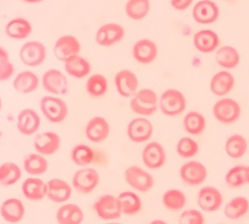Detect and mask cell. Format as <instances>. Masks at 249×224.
<instances>
[{
	"mask_svg": "<svg viewBox=\"0 0 249 224\" xmlns=\"http://www.w3.org/2000/svg\"><path fill=\"white\" fill-rule=\"evenodd\" d=\"M159 99L156 91L151 88H142L131 98L130 108L139 117L148 118L159 110Z\"/></svg>",
	"mask_w": 249,
	"mask_h": 224,
	"instance_id": "obj_1",
	"label": "cell"
},
{
	"mask_svg": "<svg viewBox=\"0 0 249 224\" xmlns=\"http://www.w3.org/2000/svg\"><path fill=\"white\" fill-rule=\"evenodd\" d=\"M186 106L188 101L184 94L175 88L163 91L159 99V110L170 118L180 116L184 113Z\"/></svg>",
	"mask_w": 249,
	"mask_h": 224,
	"instance_id": "obj_2",
	"label": "cell"
},
{
	"mask_svg": "<svg viewBox=\"0 0 249 224\" xmlns=\"http://www.w3.org/2000/svg\"><path fill=\"white\" fill-rule=\"evenodd\" d=\"M39 107L45 119L52 124H60L64 121L69 114L66 102L58 96L47 95L41 98Z\"/></svg>",
	"mask_w": 249,
	"mask_h": 224,
	"instance_id": "obj_3",
	"label": "cell"
},
{
	"mask_svg": "<svg viewBox=\"0 0 249 224\" xmlns=\"http://www.w3.org/2000/svg\"><path fill=\"white\" fill-rule=\"evenodd\" d=\"M124 181L136 192L146 193L155 187V178L151 172L139 166H130L124 172Z\"/></svg>",
	"mask_w": 249,
	"mask_h": 224,
	"instance_id": "obj_4",
	"label": "cell"
},
{
	"mask_svg": "<svg viewBox=\"0 0 249 224\" xmlns=\"http://www.w3.org/2000/svg\"><path fill=\"white\" fill-rule=\"evenodd\" d=\"M241 106L238 102L231 98H221L213 107L214 119L223 125H231L236 123L241 116Z\"/></svg>",
	"mask_w": 249,
	"mask_h": 224,
	"instance_id": "obj_5",
	"label": "cell"
},
{
	"mask_svg": "<svg viewBox=\"0 0 249 224\" xmlns=\"http://www.w3.org/2000/svg\"><path fill=\"white\" fill-rule=\"evenodd\" d=\"M47 57L46 46L40 41L31 40L24 43L19 50V58L22 64L34 68L42 65Z\"/></svg>",
	"mask_w": 249,
	"mask_h": 224,
	"instance_id": "obj_6",
	"label": "cell"
},
{
	"mask_svg": "<svg viewBox=\"0 0 249 224\" xmlns=\"http://www.w3.org/2000/svg\"><path fill=\"white\" fill-rule=\"evenodd\" d=\"M100 183V174L93 168L85 167L79 169L72 177V187L80 194L93 192Z\"/></svg>",
	"mask_w": 249,
	"mask_h": 224,
	"instance_id": "obj_7",
	"label": "cell"
},
{
	"mask_svg": "<svg viewBox=\"0 0 249 224\" xmlns=\"http://www.w3.org/2000/svg\"><path fill=\"white\" fill-rule=\"evenodd\" d=\"M209 172L202 162L198 160H189L179 169V177L184 185L189 187H198L206 180Z\"/></svg>",
	"mask_w": 249,
	"mask_h": 224,
	"instance_id": "obj_8",
	"label": "cell"
},
{
	"mask_svg": "<svg viewBox=\"0 0 249 224\" xmlns=\"http://www.w3.org/2000/svg\"><path fill=\"white\" fill-rule=\"evenodd\" d=\"M43 89L50 95L63 96L68 93L69 83L67 76L58 69L47 70L41 79Z\"/></svg>",
	"mask_w": 249,
	"mask_h": 224,
	"instance_id": "obj_9",
	"label": "cell"
},
{
	"mask_svg": "<svg viewBox=\"0 0 249 224\" xmlns=\"http://www.w3.org/2000/svg\"><path fill=\"white\" fill-rule=\"evenodd\" d=\"M93 208L96 215L105 221L117 220L122 215L118 197L110 193L101 195L95 201Z\"/></svg>",
	"mask_w": 249,
	"mask_h": 224,
	"instance_id": "obj_10",
	"label": "cell"
},
{
	"mask_svg": "<svg viewBox=\"0 0 249 224\" xmlns=\"http://www.w3.org/2000/svg\"><path fill=\"white\" fill-rule=\"evenodd\" d=\"M154 130V125L148 118L138 117L128 124L127 136L135 144H143L152 138Z\"/></svg>",
	"mask_w": 249,
	"mask_h": 224,
	"instance_id": "obj_11",
	"label": "cell"
},
{
	"mask_svg": "<svg viewBox=\"0 0 249 224\" xmlns=\"http://www.w3.org/2000/svg\"><path fill=\"white\" fill-rule=\"evenodd\" d=\"M142 161L148 170L161 169L167 161V153L159 141H150L142 151Z\"/></svg>",
	"mask_w": 249,
	"mask_h": 224,
	"instance_id": "obj_12",
	"label": "cell"
},
{
	"mask_svg": "<svg viewBox=\"0 0 249 224\" xmlns=\"http://www.w3.org/2000/svg\"><path fill=\"white\" fill-rule=\"evenodd\" d=\"M81 50L82 45L79 39L70 34L60 36L53 46V54L55 58L63 63L70 57L80 54Z\"/></svg>",
	"mask_w": 249,
	"mask_h": 224,
	"instance_id": "obj_13",
	"label": "cell"
},
{
	"mask_svg": "<svg viewBox=\"0 0 249 224\" xmlns=\"http://www.w3.org/2000/svg\"><path fill=\"white\" fill-rule=\"evenodd\" d=\"M124 28L119 23L109 22L103 24L96 32L95 41L99 46L112 47L118 44L124 37Z\"/></svg>",
	"mask_w": 249,
	"mask_h": 224,
	"instance_id": "obj_14",
	"label": "cell"
},
{
	"mask_svg": "<svg viewBox=\"0 0 249 224\" xmlns=\"http://www.w3.org/2000/svg\"><path fill=\"white\" fill-rule=\"evenodd\" d=\"M219 15V7L213 0H199L193 8V18L197 24H213L218 20Z\"/></svg>",
	"mask_w": 249,
	"mask_h": 224,
	"instance_id": "obj_15",
	"label": "cell"
},
{
	"mask_svg": "<svg viewBox=\"0 0 249 224\" xmlns=\"http://www.w3.org/2000/svg\"><path fill=\"white\" fill-rule=\"evenodd\" d=\"M139 78L129 69H123L115 75V86L118 94L126 99H131L140 90Z\"/></svg>",
	"mask_w": 249,
	"mask_h": 224,
	"instance_id": "obj_16",
	"label": "cell"
},
{
	"mask_svg": "<svg viewBox=\"0 0 249 224\" xmlns=\"http://www.w3.org/2000/svg\"><path fill=\"white\" fill-rule=\"evenodd\" d=\"M197 206L204 212H215L223 205V195L214 187H203L197 192Z\"/></svg>",
	"mask_w": 249,
	"mask_h": 224,
	"instance_id": "obj_17",
	"label": "cell"
},
{
	"mask_svg": "<svg viewBox=\"0 0 249 224\" xmlns=\"http://www.w3.org/2000/svg\"><path fill=\"white\" fill-rule=\"evenodd\" d=\"M33 147L35 153L44 156L55 155L61 148V137L51 131L39 133L35 136Z\"/></svg>",
	"mask_w": 249,
	"mask_h": 224,
	"instance_id": "obj_18",
	"label": "cell"
},
{
	"mask_svg": "<svg viewBox=\"0 0 249 224\" xmlns=\"http://www.w3.org/2000/svg\"><path fill=\"white\" fill-rule=\"evenodd\" d=\"M132 54L133 58L139 64L150 65L156 61L159 54V48L153 40L142 38L133 45Z\"/></svg>",
	"mask_w": 249,
	"mask_h": 224,
	"instance_id": "obj_19",
	"label": "cell"
},
{
	"mask_svg": "<svg viewBox=\"0 0 249 224\" xmlns=\"http://www.w3.org/2000/svg\"><path fill=\"white\" fill-rule=\"evenodd\" d=\"M111 133L109 121L102 116L91 118L85 127V136L93 144H101L105 141Z\"/></svg>",
	"mask_w": 249,
	"mask_h": 224,
	"instance_id": "obj_20",
	"label": "cell"
},
{
	"mask_svg": "<svg viewBox=\"0 0 249 224\" xmlns=\"http://www.w3.org/2000/svg\"><path fill=\"white\" fill-rule=\"evenodd\" d=\"M72 193V185L64 179L54 177L47 181V198L57 205H63L68 202Z\"/></svg>",
	"mask_w": 249,
	"mask_h": 224,
	"instance_id": "obj_21",
	"label": "cell"
},
{
	"mask_svg": "<svg viewBox=\"0 0 249 224\" xmlns=\"http://www.w3.org/2000/svg\"><path fill=\"white\" fill-rule=\"evenodd\" d=\"M41 126V118L39 114L30 108L20 111L16 119L17 131L26 137L35 135Z\"/></svg>",
	"mask_w": 249,
	"mask_h": 224,
	"instance_id": "obj_22",
	"label": "cell"
},
{
	"mask_svg": "<svg viewBox=\"0 0 249 224\" xmlns=\"http://www.w3.org/2000/svg\"><path fill=\"white\" fill-rule=\"evenodd\" d=\"M193 43L195 48L202 53H214L220 47L219 35L212 29H202L194 35Z\"/></svg>",
	"mask_w": 249,
	"mask_h": 224,
	"instance_id": "obj_23",
	"label": "cell"
},
{
	"mask_svg": "<svg viewBox=\"0 0 249 224\" xmlns=\"http://www.w3.org/2000/svg\"><path fill=\"white\" fill-rule=\"evenodd\" d=\"M26 213L24 203L16 197L5 199L0 206V216L8 224H16L21 221Z\"/></svg>",
	"mask_w": 249,
	"mask_h": 224,
	"instance_id": "obj_24",
	"label": "cell"
},
{
	"mask_svg": "<svg viewBox=\"0 0 249 224\" xmlns=\"http://www.w3.org/2000/svg\"><path fill=\"white\" fill-rule=\"evenodd\" d=\"M235 86V78L228 70H221L215 73L210 83L211 92L219 98H224L230 94Z\"/></svg>",
	"mask_w": 249,
	"mask_h": 224,
	"instance_id": "obj_25",
	"label": "cell"
},
{
	"mask_svg": "<svg viewBox=\"0 0 249 224\" xmlns=\"http://www.w3.org/2000/svg\"><path fill=\"white\" fill-rule=\"evenodd\" d=\"M21 191L27 200L41 201L47 198V181L38 176H29L22 182Z\"/></svg>",
	"mask_w": 249,
	"mask_h": 224,
	"instance_id": "obj_26",
	"label": "cell"
},
{
	"mask_svg": "<svg viewBox=\"0 0 249 224\" xmlns=\"http://www.w3.org/2000/svg\"><path fill=\"white\" fill-rule=\"evenodd\" d=\"M40 82V78L36 73L30 70H25L18 73L14 77L12 86L15 92L22 95H29L39 88Z\"/></svg>",
	"mask_w": 249,
	"mask_h": 224,
	"instance_id": "obj_27",
	"label": "cell"
},
{
	"mask_svg": "<svg viewBox=\"0 0 249 224\" xmlns=\"http://www.w3.org/2000/svg\"><path fill=\"white\" fill-rule=\"evenodd\" d=\"M215 63L223 70L235 69L241 61V56L236 48L231 45L220 46L214 52Z\"/></svg>",
	"mask_w": 249,
	"mask_h": 224,
	"instance_id": "obj_28",
	"label": "cell"
},
{
	"mask_svg": "<svg viewBox=\"0 0 249 224\" xmlns=\"http://www.w3.org/2000/svg\"><path fill=\"white\" fill-rule=\"evenodd\" d=\"M55 217L58 224H82L85 214L78 205L66 202L58 208Z\"/></svg>",
	"mask_w": 249,
	"mask_h": 224,
	"instance_id": "obj_29",
	"label": "cell"
},
{
	"mask_svg": "<svg viewBox=\"0 0 249 224\" xmlns=\"http://www.w3.org/2000/svg\"><path fill=\"white\" fill-rule=\"evenodd\" d=\"M4 31L6 36L12 40H24L32 34L33 26L26 18L16 17L6 23Z\"/></svg>",
	"mask_w": 249,
	"mask_h": 224,
	"instance_id": "obj_30",
	"label": "cell"
},
{
	"mask_svg": "<svg viewBox=\"0 0 249 224\" xmlns=\"http://www.w3.org/2000/svg\"><path fill=\"white\" fill-rule=\"evenodd\" d=\"M64 70L70 77L75 79H83L90 75L92 65L86 58L78 54L65 61Z\"/></svg>",
	"mask_w": 249,
	"mask_h": 224,
	"instance_id": "obj_31",
	"label": "cell"
},
{
	"mask_svg": "<svg viewBox=\"0 0 249 224\" xmlns=\"http://www.w3.org/2000/svg\"><path fill=\"white\" fill-rule=\"evenodd\" d=\"M117 197L122 214L136 215L142 208V198L136 191H123Z\"/></svg>",
	"mask_w": 249,
	"mask_h": 224,
	"instance_id": "obj_32",
	"label": "cell"
},
{
	"mask_svg": "<svg viewBox=\"0 0 249 224\" xmlns=\"http://www.w3.org/2000/svg\"><path fill=\"white\" fill-rule=\"evenodd\" d=\"M49 162L46 156L37 153L28 154L23 159V170L30 176H39L47 172Z\"/></svg>",
	"mask_w": 249,
	"mask_h": 224,
	"instance_id": "obj_33",
	"label": "cell"
},
{
	"mask_svg": "<svg viewBox=\"0 0 249 224\" xmlns=\"http://www.w3.org/2000/svg\"><path fill=\"white\" fill-rule=\"evenodd\" d=\"M225 154L233 159L243 157L248 151V141L240 134H233L227 138L224 145Z\"/></svg>",
	"mask_w": 249,
	"mask_h": 224,
	"instance_id": "obj_34",
	"label": "cell"
},
{
	"mask_svg": "<svg viewBox=\"0 0 249 224\" xmlns=\"http://www.w3.org/2000/svg\"><path fill=\"white\" fill-rule=\"evenodd\" d=\"M183 130L191 136H199L206 129V119L198 111L186 113L182 120Z\"/></svg>",
	"mask_w": 249,
	"mask_h": 224,
	"instance_id": "obj_35",
	"label": "cell"
},
{
	"mask_svg": "<svg viewBox=\"0 0 249 224\" xmlns=\"http://www.w3.org/2000/svg\"><path fill=\"white\" fill-rule=\"evenodd\" d=\"M249 211V200L245 196H235L228 201L223 209L226 218L238 220Z\"/></svg>",
	"mask_w": 249,
	"mask_h": 224,
	"instance_id": "obj_36",
	"label": "cell"
},
{
	"mask_svg": "<svg viewBox=\"0 0 249 224\" xmlns=\"http://www.w3.org/2000/svg\"><path fill=\"white\" fill-rule=\"evenodd\" d=\"M161 202L164 208L170 211H180L182 210L188 202V197L185 193L178 189H171L165 190L161 197Z\"/></svg>",
	"mask_w": 249,
	"mask_h": 224,
	"instance_id": "obj_37",
	"label": "cell"
},
{
	"mask_svg": "<svg viewBox=\"0 0 249 224\" xmlns=\"http://www.w3.org/2000/svg\"><path fill=\"white\" fill-rule=\"evenodd\" d=\"M22 176V170L13 161H4L0 165V186L3 188L12 187Z\"/></svg>",
	"mask_w": 249,
	"mask_h": 224,
	"instance_id": "obj_38",
	"label": "cell"
},
{
	"mask_svg": "<svg viewBox=\"0 0 249 224\" xmlns=\"http://www.w3.org/2000/svg\"><path fill=\"white\" fill-rule=\"evenodd\" d=\"M151 11L150 0H128L124 5V13L134 21H141L146 18Z\"/></svg>",
	"mask_w": 249,
	"mask_h": 224,
	"instance_id": "obj_39",
	"label": "cell"
},
{
	"mask_svg": "<svg viewBox=\"0 0 249 224\" xmlns=\"http://www.w3.org/2000/svg\"><path fill=\"white\" fill-rule=\"evenodd\" d=\"M70 156L74 165L80 168H85L93 164L95 159V152L88 145L79 144L71 150Z\"/></svg>",
	"mask_w": 249,
	"mask_h": 224,
	"instance_id": "obj_40",
	"label": "cell"
},
{
	"mask_svg": "<svg viewBox=\"0 0 249 224\" xmlns=\"http://www.w3.org/2000/svg\"><path fill=\"white\" fill-rule=\"evenodd\" d=\"M109 83L107 78L103 74H93L89 76L86 82V92L92 98H101L108 92Z\"/></svg>",
	"mask_w": 249,
	"mask_h": 224,
	"instance_id": "obj_41",
	"label": "cell"
},
{
	"mask_svg": "<svg viewBox=\"0 0 249 224\" xmlns=\"http://www.w3.org/2000/svg\"><path fill=\"white\" fill-rule=\"evenodd\" d=\"M224 181L231 189H239L247 185V166L238 165L228 170Z\"/></svg>",
	"mask_w": 249,
	"mask_h": 224,
	"instance_id": "obj_42",
	"label": "cell"
},
{
	"mask_svg": "<svg viewBox=\"0 0 249 224\" xmlns=\"http://www.w3.org/2000/svg\"><path fill=\"white\" fill-rule=\"evenodd\" d=\"M176 152L182 158H193L198 154L199 145L191 137H182L177 142Z\"/></svg>",
	"mask_w": 249,
	"mask_h": 224,
	"instance_id": "obj_43",
	"label": "cell"
},
{
	"mask_svg": "<svg viewBox=\"0 0 249 224\" xmlns=\"http://www.w3.org/2000/svg\"><path fill=\"white\" fill-rule=\"evenodd\" d=\"M14 65L5 48L0 46V82H5L14 75Z\"/></svg>",
	"mask_w": 249,
	"mask_h": 224,
	"instance_id": "obj_44",
	"label": "cell"
},
{
	"mask_svg": "<svg viewBox=\"0 0 249 224\" xmlns=\"http://www.w3.org/2000/svg\"><path fill=\"white\" fill-rule=\"evenodd\" d=\"M204 216L200 210L186 209L178 217V224H204Z\"/></svg>",
	"mask_w": 249,
	"mask_h": 224,
	"instance_id": "obj_45",
	"label": "cell"
},
{
	"mask_svg": "<svg viewBox=\"0 0 249 224\" xmlns=\"http://www.w3.org/2000/svg\"><path fill=\"white\" fill-rule=\"evenodd\" d=\"M194 3V0H171L172 7L177 11H184L189 9Z\"/></svg>",
	"mask_w": 249,
	"mask_h": 224,
	"instance_id": "obj_46",
	"label": "cell"
},
{
	"mask_svg": "<svg viewBox=\"0 0 249 224\" xmlns=\"http://www.w3.org/2000/svg\"><path fill=\"white\" fill-rule=\"evenodd\" d=\"M149 224H169V223L161 219H155V220H152Z\"/></svg>",
	"mask_w": 249,
	"mask_h": 224,
	"instance_id": "obj_47",
	"label": "cell"
},
{
	"mask_svg": "<svg viewBox=\"0 0 249 224\" xmlns=\"http://www.w3.org/2000/svg\"><path fill=\"white\" fill-rule=\"evenodd\" d=\"M23 1L26 3H40L44 1V0H23Z\"/></svg>",
	"mask_w": 249,
	"mask_h": 224,
	"instance_id": "obj_48",
	"label": "cell"
},
{
	"mask_svg": "<svg viewBox=\"0 0 249 224\" xmlns=\"http://www.w3.org/2000/svg\"><path fill=\"white\" fill-rule=\"evenodd\" d=\"M247 185H249V166H247Z\"/></svg>",
	"mask_w": 249,
	"mask_h": 224,
	"instance_id": "obj_49",
	"label": "cell"
},
{
	"mask_svg": "<svg viewBox=\"0 0 249 224\" xmlns=\"http://www.w3.org/2000/svg\"><path fill=\"white\" fill-rule=\"evenodd\" d=\"M2 106H3V104H2V99H1V97H0V111H1Z\"/></svg>",
	"mask_w": 249,
	"mask_h": 224,
	"instance_id": "obj_50",
	"label": "cell"
},
{
	"mask_svg": "<svg viewBox=\"0 0 249 224\" xmlns=\"http://www.w3.org/2000/svg\"><path fill=\"white\" fill-rule=\"evenodd\" d=\"M106 224H122V223H119V222H114V221H110V222H108V223H106Z\"/></svg>",
	"mask_w": 249,
	"mask_h": 224,
	"instance_id": "obj_51",
	"label": "cell"
}]
</instances>
